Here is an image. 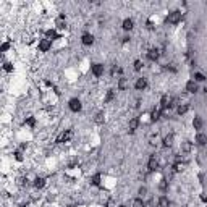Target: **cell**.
Returning <instances> with one entry per match:
<instances>
[{
  "label": "cell",
  "instance_id": "4",
  "mask_svg": "<svg viewBox=\"0 0 207 207\" xmlns=\"http://www.w3.org/2000/svg\"><path fill=\"white\" fill-rule=\"evenodd\" d=\"M92 75L97 76V78L104 75V65L102 63H94L92 65Z\"/></svg>",
  "mask_w": 207,
  "mask_h": 207
},
{
  "label": "cell",
  "instance_id": "34",
  "mask_svg": "<svg viewBox=\"0 0 207 207\" xmlns=\"http://www.w3.org/2000/svg\"><path fill=\"white\" fill-rule=\"evenodd\" d=\"M3 70H5V71H8V73H10V71H13V65H11L10 62H5V63H3Z\"/></svg>",
  "mask_w": 207,
  "mask_h": 207
},
{
  "label": "cell",
  "instance_id": "26",
  "mask_svg": "<svg viewBox=\"0 0 207 207\" xmlns=\"http://www.w3.org/2000/svg\"><path fill=\"white\" fill-rule=\"evenodd\" d=\"M113 97H115V89H109V91H107V97H105V102H110V100H113Z\"/></svg>",
  "mask_w": 207,
  "mask_h": 207
},
{
  "label": "cell",
  "instance_id": "38",
  "mask_svg": "<svg viewBox=\"0 0 207 207\" xmlns=\"http://www.w3.org/2000/svg\"><path fill=\"white\" fill-rule=\"evenodd\" d=\"M8 49H10V44H8V42H5V44L2 45V52H7Z\"/></svg>",
  "mask_w": 207,
  "mask_h": 207
},
{
  "label": "cell",
  "instance_id": "9",
  "mask_svg": "<svg viewBox=\"0 0 207 207\" xmlns=\"http://www.w3.org/2000/svg\"><path fill=\"white\" fill-rule=\"evenodd\" d=\"M157 167H159V162H157V159H155V155H150L149 163H147L149 171H155V170H157Z\"/></svg>",
  "mask_w": 207,
  "mask_h": 207
},
{
  "label": "cell",
  "instance_id": "27",
  "mask_svg": "<svg viewBox=\"0 0 207 207\" xmlns=\"http://www.w3.org/2000/svg\"><path fill=\"white\" fill-rule=\"evenodd\" d=\"M159 118H160V112H159V110H154L152 113H150V122H157Z\"/></svg>",
  "mask_w": 207,
  "mask_h": 207
},
{
  "label": "cell",
  "instance_id": "23",
  "mask_svg": "<svg viewBox=\"0 0 207 207\" xmlns=\"http://www.w3.org/2000/svg\"><path fill=\"white\" fill-rule=\"evenodd\" d=\"M173 170L176 173H181V171L184 170V162H175L173 163Z\"/></svg>",
  "mask_w": 207,
  "mask_h": 207
},
{
  "label": "cell",
  "instance_id": "1",
  "mask_svg": "<svg viewBox=\"0 0 207 207\" xmlns=\"http://www.w3.org/2000/svg\"><path fill=\"white\" fill-rule=\"evenodd\" d=\"M68 107H70L71 112H79L81 109H83V105H81V100L79 99H70V102H68Z\"/></svg>",
  "mask_w": 207,
  "mask_h": 207
},
{
  "label": "cell",
  "instance_id": "2",
  "mask_svg": "<svg viewBox=\"0 0 207 207\" xmlns=\"http://www.w3.org/2000/svg\"><path fill=\"white\" fill-rule=\"evenodd\" d=\"M180 20H181V11H178V10L171 11L170 15H168V18H167V21H168V23H171V24H176Z\"/></svg>",
  "mask_w": 207,
  "mask_h": 207
},
{
  "label": "cell",
  "instance_id": "8",
  "mask_svg": "<svg viewBox=\"0 0 207 207\" xmlns=\"http://www.w3.org/2000/svg\"><path fill=\"white\" fill-rule=\"evenodd\" d=\"M81 42H83L84 45H92L94 44V36L89 34V32H86V34H83V37H81Z\"/></svg>",
  "mask_w": 207,
  "mask_h": 207
},
{
  "label": "cell",
  "instance_id": "43",
  "mask_svg": "<svg viewBox=\"0 0 207 207\" xmlns=\"http://www.w3.org/2000/svg\"><path fill=\"white\" fill-rule=\"evenodd\" d=\"M204 92H205V94H207V86H205V88H204Z\"/></svg>",
  "mask_w": 207,
  "mask_h": 207
},
{
  "label": "cell",
  "instance_id": "6",
  "mask_svg": "<svg viewBox=\"0 0 207 207\" xmlns=\"http://www.w3.org/2000/svg\"><path fill=\"white\" fill-rule=\"evenodd\" d=\"M134 88H136L137 91H144L146 88H147V81H146V78H137Z\"/></svg>",
  "mask_w": 207,
  "mask_h": 207
},
{
  "label": "cell",
  "instance_id": "10",
  "mask_svg": "<svg viewBox=\"0 0 207 207\" xmlns=\"http://www.w3.org/2000/svg\"><path fill=\"white\" fill-rule=\"evenodd\" d=\"M116 86H118L120 91H126V89L129 88V79H128V78H120V79H118V84H116Z\"/></svg>",
  "mask_w": 207,
  "mask_h": 207
},
{
  "label": "cell",
  "instance_id": "24",
  "mask_svg": "<svg viewBox=\"0 0 207 207\" xmlns=\"http://www.w3.org/2000/svg\"><path fill=\"white\" fill-rule=\"evenodd\" d=\"M34 186H36L37 189H42L45 186V180L44 178H36L34 180Z\"/></svg>",
  "mask_w": 207,
  "mask_h": 207
},
{
  "label": "cell",
  "instance_id": "31",
  "mask_svg": "<svg viewBox=\"0 0 207 207\" xmlns=\"http://www.w3.org/2000/svg\"><path fill=\"white\" fill-rule=\"evenodd\" d=\"M92 184H94V186H99V184H100V175H94L92 176Z\"/></svg>",
  "mask_w": 207,
  "mask_h": 207
},
{
  "label": "cell",
  "instance_id": "41",
  "mask_svg": "<svg viewBox=\"0 0 207 207\" xmlns=\"http://www.w3.org/2000/svg\"><path fill=\"white\" fill-rule=\"evenodd\" d=\"M147 29H154V26H152V23H150V21H147Z\"/></svg>",
  "mask_w": 207,
  "mask_h": 207
},
{
  "label": "cell",
  "instance_id": "17",
  "mask_svg": "<svg viewBox=\"0 0 207 207\" xmlns=\"http://www.w3.org/2000/svg\"><path fill=\"white\" fill-rule=\"evenodd\" d=\"M196 142L199 146H205L207 144V136L205 134H202V133H197V136H196Z\"/></svg>",
  "mask_w": 207,
  "mask_h": 207
},
{
  "label": "cell",
  "instance_id": "29",
  "mask_svg": "<svg viewBox=\"0 0 207 207\" xmlns=\"http://www.w3.org/2000/svg\"><path fill=\"white\" fill-rule=\"evenodd\" d=\"M116 75H122V68L116 66V65H113V68H112V76H116Z\"/></svg>",
  "mask_w": 207,
  "mask_h": 207
},
{
  "label": "cell",
  "instance_id": "25",
  "mask_svg": "<svg viewBox=\"0 0 207 207\" xmlns=\"http://www.w3.org/2000/svg\"><path fill=\"white\" fill-rule=\"evenodd\" d=\"M55 24H57V28H58V29H63L65 26H66V21H65L63 15L60 16V18H57V21H55Z\"/></svg>",
  "mask_w": 207,
  "mask_h": 207
},
{
  "label": "cell",
  "instance_id": "35",
  "mask_svg": "<svg viewBox=\"0 0 207 207\" xmlns=\"http://www.w3.org/2000/svg\"><path fill=\"white\" fill-rule=\"evenodd\" d=\"M137 193H139V196H146V194H147V188L141 186V188H139V191H137Z\"/></svg>",
  "mask_w": 207,
  "mask_h": 207
},
{
  "label": "cell",
  "instance_id": "36",
  "mask_svg": "<svg viewBox=\"0 0 207 207\" xmlns=\"http://www.w3.org/2000/svg\"><path fill=\"white\" fill-rule=\"evenodd\" d=\"M167 186H168L167 180H162V183H160V189H162V191H165V189H167Z\"/></svg>",
  "mask_w": 207,
  "mask_h": 207
},
{
  "label": "cell",
  "instance_id": "18",
  "mask_svg": "<svg viewBox=\"0 0 207 207\" xmlns=\"http://www.w3.org/2000/svg\"><path fill=\"white\" fill-rule=\"evenodd\" d=\"M94 122H96L97 125H102L104 122H105V113H104V112H97L96 116H94Z\"/></svg>",
  "mask_w": 207,
  "mask_h": 207
},
{
  "label": "cell",
  "instance_id": "14",
  "mask_svg": "<svg viewBox=\"0 0 207 207\" xmlns=\"http://www.w3.org/2000/svg\"><path fill=\"white\" fill-rule=\"evenodd\" d=\"M133 28H134V21H133L131 18H126L123 21V29L125 31H131Z\"/></svg>",
  "mask_w": 207,
  "mask_h": 207
},
{
  "label": "cell",
  "instance_id": "32",
  "mask_svg": "<svg viewBox=\"0 0 207 207\" xmlns=\"http://www.w3.org/2000/svg\"><path fill=\"white\" fill-rule=\"evenodd\" d=\"M142 66H144V65H142L141 60H134V70H136V71H141Z\"/></svg>",
  "mask_w": 207,
  "mask_h": 207
},
{
  "label": "cell",
  "instance_id": "13",
  "mask_svg": "<svg viewBox=\"0 0 207 207\" xmlns=\"http://www.w3.org/2000/svg\"><path fill=\"white\" fill-rule=\"evenodd\" d=\"M60 36L57 34V31L55 29H49V31L45 32V39H49V41L52 42V41H55V39H58Z\"/></svg>",
  "mask_w": 207,
  "mask_h": 207
},
{
  "label": "cell",
  "instance_id": "37",
  "mask_svg": "<svg viewBox=\"0 0 207 207\" xmlns=\"http://www.w3.org/2000/svg\"><path fill=\"white\" fill-rule=\"evenodd\" d=\"M26 123H28L29 126H34V118H32V116H29V118L26 120Z\"/></svg>",
  "mask_w": 207,
  "mask_h": 207
},
{
  "label": "cell",
  "instance_id": "30",
  "mask_svg": "<svg viewBox=\"0 0 207 207\" xmlns=\"http://www.w3.org/2000/svg\"><path fill=\"white\" fill-rule=\"evenodd\" d=\"M133 207H144V202H142L141 197H136V199L133 201Z\"/></svg>",
  "mask_w": 207,
  "mask_h": 207
},
{
  "label": "cell",
  "instance_id": "39",
  "mask_svg": "<svg viewBox=\"0 0 207 207\" xmlns=\"http://www.w3.org/2000/svg\"><path fill=\"white\" fill-rule=\"evenodd\" d=\"M15 157H16V160H20V162L23 160V155H21V152H16V154H15Z\"/></svg>",
  "mask_w": 207,
  "mask_h": 207
},
{
  "label": "cell",
  "instance_id": "40",
  "mask_svg": "<svg viewBox=\"0 0 207 207\" xmlns=\"http://www.w3.org/2000/svg\"><path fill=\"white\" fill-rule=\"evenodd\" d=\"M144 207H154L152 201H147V202H144Z\"/></svg>",
  "mask_w": 207,
  "mask_h": 207
},
{
  "label": "cell",
  "instance_id": "11",
  "mask_svg": "<svg viewBox=\"0 0 207 207\" xmlns=\"http://www.w3.org/2000/svg\"><path fill=\"white\" fill-rule=\"evenodd\" d=\"M186 91L189 94H194V92H197V83L194 79H191V81H188L186 83Z\"/></svg>",
  "mask_w": 207,
  "mask_h": 207
},
{
  "label": "cell",
  "instance_id": "44",
  "mask_svg": "<svg viewBox=\"0 0 207 207\" xmlns=\"http://www.w3.org/2000/svg\"><path fill=\"white\" fill-rule=\"evenodd\" d=\"M118 207H126V205H125V204H120V205H118Z\"/></svg>",
  "mask_w": 207,
  "mask_h": 207
},
{
  "label": "cell",
  "instance_id": "28",
  "mask_svg": "<svg viewBox=\"0 0 207 207\" xmlns=\"http://www.w3.org/2000/svg\"><path fill=\"white\" fill-rule=\"evenodd\" d=\"M149 144H150V146H157V144H159V136H157V134L150 136V137H149Z\"/></svg>",
  "mask_w": 207,
  "mask_h": 207
},
{
  "label": "cell",
  "instance_id": "7",
  "mask_svg": "<svg viewBox=\"0 0 207 207\" xmlns=\"http://www.w3.org/2000/svg\"><path fill=\"white\" fill-rule=\"evenodd\" d=\"M137 126H139V120L137 118H131L129 120V125H128V133H134L136 129H137Z\"/></svg>",
  "mask_w": 207,
  "mask_h": 207
},
{
  "label": "cell",
  "instance_id": "15",
  "mask_svg": "<svg viewBox=\"0 0 207 207\" xmlns=\"http://www.w3.org/2000/svg\"><path fill=\"white\" fill-rule=\"evenodd\" d=\"M188 110H189V105H188V104H180V105L176 107V113H178V115H184Z\"/></svg>",
  "mask_w": 207,
  "mask_h": 207
},
{
  "label": "cell",
  "instance_id": "21",
  "mask_svg": "<svg viewBox=\"0 0 207 207\" xmlns=\"http://www.w3.org/2000/svg\"><path fill=\"white\" fill-rule=\"evenodd\" d=\"M159 207H170V201L167 196H160L159 197Z\"/></svg>",
  "mask_w": 207,
  "mask_h": 207
},
{
  "label": "cell",
  "instance_id": "3",
  "mask_svg": "<svg viewBox=\"0 0 207 207\" xmlns=\"http://www.w3.org/2000/svg\"><path fill=\"white\" fill-rule=\"evenodd\" d=\"M171 107V99H170V96H162V99H160V109H170Z\"/></svg>",
  "mask_w": 207,
  "mask_h": 207
},
{
  "label": "cell",
  "instance_id": "20",
  "mask_svg": "<svg viewBox=\"0 0 207 207\" xmlns=\"http://www.w3.org/2000/svg\"><path fill=\"white\" fill-rule=\"evenodd\" d=\"M163 146H165V147H171V146H173V134H167L165 137H163Z\"/></svg>",
  "mask_w": 207,
  "mask_h": 207
},
{
  "label": "cell",
  "instance_id": "16",
  "mask_svg": "<svg viewBox=\"0 0 207 207\" xmlns=\"http://www.w3.org/2000/svg\"><path fill=\"white\" fill-rule=\"evenodd\" d=\"M181 150H183V152H191L193 150V142L191 141H183V144H181Z\"/></svg>",
  "mask_w": 207,
  "mask_h": 207
},
{
  "label": "cell",
  "instance_id": "19",
  "mask_svg": "<svg viewBox=\"0 0 207 207\" xmlns=\"http://www.w3.org/2000/svg\"><path fill=\"white\" fill-rule=\"evenodd\" d=\"M71 137V129H66V131L65 133H62V134H60V137H58V142H65V141H68Z\"/></svg>",
  "mask_w": 207,
  "mask_h": 207
},
{
  "label": "cell",
  "instance_id": "45",
  "mask_svg": "<svg viewBox=\"0 0 207 207\" xmlns=\"http://www.w3.org/2000/svg\"><path fill=\"white\" fill-rule=\"evenodd\" d=\"M105 207H107V205H105Z\"/></svg>",
  "mask_w": 207,
  "mask_h": 207
},
{
  "label": "cell",
  "instance_id": "5",
  "mask_svg": "<svg viewBox=\"0 0 207 207\" xmlns=\"http://www.w3.org/2000/svg\"><path fill=\"white\" fill-rule=\"evenodd\" d=\"M50 45H52V42L49 41V39H41V42H39V50L41 52H47L50 49Z\"/></svg>",
  "mask_w": 207,
  "mask_h": 207
},
{
  "label": "cell",
  "instance_id": "12",
  "mask_svg": "<svg viewBox=\"0 0 207 207\" xmlns=\"http://www.w3.org/2000/svg\"><path fill=\"white\" fill-rule=\"evenodd\" d=\"M159 57H160V54H159L157 49H150V50L147 52V58L150 60V62H157Z\"/></svg>",
  "mask_w": 207,
  "mask_h": 207
},
{
  "label": "cell",
  "instance_id": "42",
  "mask_svg": "<svg viewBox=\"0 0 207 207\" xmlns=\"http://www.w3.org/2000/svg\"><path fill=\"white\" fill-rule=\"evenodd\" d=\"M128 41H129V36H125V37H123V42H125V44H126Z\"/></svg>",
  "mask_w": 207,
  "mask_h": 207
},
{
  "label": "cell",
  "instance_id": "22",
  "mask_svg": "<svg viewBox=\"0 0 207 207\" xmlns=\"http://www.w3.org/2000/svg\"><path fill=\"white\" fill-rule=\"evenodd\" d=\"M193 126H194V129H201L202 128V118H201V116H194Z\"/></svg>",
  "mask_w": 207,
  "mask_h": 207
},
{
  "label": "cell",
  "instance_id": "33",
  "mask_svg": "<svg viewBox=\"0 0 207 207\" xmlns=\"http://www.w3.org/2000/svg\"><path fill=\"white\" fill-rule=\"evenodd\" d=\"M204 79H205V76L202 75V73H194V81H196V83L197 81H204Z\"/></svg>",
  "mask_w": 207,
  "mask_h": 207
}]
</instances>
